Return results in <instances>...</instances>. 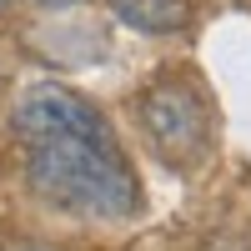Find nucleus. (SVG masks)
<instances>
[{"label":"nucleus","mask_w":251,"mask_h":251,"mask_svg":"<svg viewBox=\"0 0 251 251\" xmlns=\"http://www.w3.org/2000/svg\"><path fill=\"white\" fill-rule=\"evenodd\" d=\"M111 10L141 35H176L191 25V0H111Z\"/></svg>","instance_id":"20e7f679"},{"label":"nucleus","mask_w":251,"mask_h":251,"mask_svg":"<svg viewBox=\"0 0 251 251\" xmlns=\"http://www.w3.org/2000/svg\"><path fill=\"white\" fill-rule=\"evenodd\" d=\"M0 251H55V246H46V241H5Z\"/></svg>","instance_id":"39448f33"},{"label":"nucleus","mask_w":251,"mask_h":251,"mask_svg":"<svg viewBox=\"0 0 251 251\" xmlns=\"http://www.w3.org/2000/svg\"><path fill=\"white\" fill-rule=\"evenodd\" d=\"M25 186L66 216L121 221L141 211V181L126 161L116 131L55 136L25 146Z\"/></svg>","instance_id":"f257e3e1"},{"label":"nucleus","mask_w":251,"mask_h":251,"mask_svg":"<svg viewBox=\"0 0 251 251\" xmlns=\"http://www.w3.org/2000/svg\"><path fill=\"white\" fill-rule=\"evenodd\" d=\"M136 116H141V131L151 141V151L166 166H176V171L196 166L206 151H211V106H206L196 80L166 75L156 86H146Z\"/></svg>","instance_id":"f03ea898"},{"label":"nucleus","mask_w":251,"mask_h":251,"mask_svg":"<svg viewBox=\"0 0 251 251\" xmlns=\"http://www.w3.org/2000/svg\"><path fill=\"white\" fill-rule=\"evenodd\" d=\"M5 5H10V0H0V10H5Z\"/></svg>","instance_id":"423d86ee"},{"label":"nucleus","mask_w":251,"mask_h":251,"mask_svg":"<svg viewBox=\"0 0 251 251\" xmlns=\"http://www.w3.org/2000/svg\"><path fill=\"white\" fill-rule=\"evenodd\" d=\"M10 131H15L20 146H35V141H55V136H96V131H111V121L100 116L80 91L60 86V80H35V86H25L20 100H15Z\"/></svg>","instance_id":"7ed1b4c3"}]
</instances>
